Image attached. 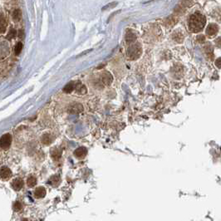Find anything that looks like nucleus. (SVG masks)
Returning a JSON list of instances; mask_svg holds the SVG:
<instances>
[{
	"label": "nucleus",
	"mask_w": 221,
	"mask_h": 221,
	"mask_svg": "<svg viewBox=\"0 0 221 221\" xmlns=\"http://www.w3.org/2000/svg\"><path fill=\"white\" fill-rule=\"evenodd\" d=\"M7 27V21L4 14L0 13V33H4L6 31Z\"/></svg>",
	"instance_id": "nucleus-8"
},
{
	"label": "nucleus",
	"mask_w": 221,
	"mask_h": 221,
	"mask_svg": "<svg viewBox=\"0 0 221 221\" xmlns=\"http://www.w3.org/2000/svg\"><path fill=\"white\" fill-rule=\"evenodd\" d=\"M11 185H12V188L14 189V190L19 191V190L22 189V188L23 187L24 182H23V180H22L21 178H16L13 180Z\"/></svg>",
	"instance_id": "nucleus-4"
},
{
	"label": "nucleus",
	"mask_w": 221,
	"mask_h": 221,
	"mask_svg": "<svg viewBox=\"0 0 221 221\" xmlns=\"http://www.w3.org/2000/svg\"><path fill=\"white\" fill-rule=\"evenodd\" d=\"M218 26L216 25V24H210V26H208L207 27V29H206V32H207V34H209V35H215L218 32Z\"/></svg>",
	"instance_id": "nucleus-9"
},
{
	"label": "nucleus",
	"mask_w": 221,
	"mask_h": 221,
	"mask_svg": "<svg viewBox=\"0 0 221 221\" xmlns=\"http://www.w3.org/2000/svg\"><path fill=\"white\" fill-rule=\"evenodd\" d=\"M27 185L28 187H33L37 185V179L34 176H29L27 180Z\"/></svg>",
	"instance_id": "nucleus-15"
},
{
	"label": "nucleus",
	"mask_w": 221,
	"mask_h": 221,
	"mask_svg": "<svg viewBox=\"0 0 221 221\" xmlns=\"http://www.w3.org/2000/svg\"><path fill=\"white\" fill-rule=\"evenodd\" d=\"M86 154H87V150L85 147H79L74 151V156L79 159L84 158L86 156Z\"/></svg>",
	"instance_id": "nucleus-5"
},
{
	"label": "nucleus",
	"mask_w": 221,
	"mask_h": 221,
	"mask_svg": "<svg viewBox=\"0 0 221 221\" xmlns=\"http://www.w3.org/2000/svg\"><path fill=\"white\" fill-rule=\"evenodd\" d=\"M12 17H13V19L14 22L20 21V19H21L22 18L21 10L20 9H15V10L13 11V13Z\"/></svg>",
	"instance_id": "nucleus-13"
},
{
	"label": "nucleus",
	"mask_w": 221,
	"mask_h": 221,
	"mask_svg": "<svg viewBox=\"0 0 221 221\" xmlns=\"http://www.w3.org/2000/svg\"><path fill=\"white\" fill-rule=\"evenodd\" d=\"M12 143V136L10 134H5L0 138V147L4 150L8 149Z\"/></svg>",
	"instance_id": "nucleus-2"
},
{
	"label": "nucleus",
	"mask_w": 221,
	"mask_h": 221,
	"mask_svg": "<svg viewBox=\"0 0 221 221\" xmlns=\"http://www.w3.org/2000/svg\"><path fill=\"white\" fill-rule=\"evenodd\" d=\"M74 87H75V83L72 82V81H71V82L67 83V84L64 86L63 92H66V93H70L71 92H72V90L74 89Z\"/></svg>",
	"instance_id": "nucleus-14"
},
{
	"label": "nucleus",
	"mask_w": 221,
	"mask_h": 221,
	"mask_svg": "<svg viewBox=\"0 0 221 221\" xmlns=\"http://www.w3.org/2000/svg\"><path fill=\"white\" fill-rule=\"evenodd\" d=\"M46 194H47L46 189L44 187H43V186L38 187L37 189H35V191H34V196L36 198H38V199H41V198L45 197Z\"/></svg>",
	"instance_id": "nucleus-6"
},
{
	"label": "nucleus",
	"mask_w": 221,
	"mask_h": 221,
	"mask_svg": "<svg viewBox=\"0 0 221 221\" xmlns=\"http://www.w3.org/2000/svg\"><path fill=\"white\" fill-rule=\"evenodd\" d=\"M13 209L14 211H19L22 209V205L19 201H15L13 205Z\"/></svg>",
	"instance_id": "nucleus-16"
},
{
	"label": "nucleus",
	"mask_w": 221,
	"mask_h": 221,
	"mask_svg": "<svg viewBox=\"0 0 221 221\" xmlns=\"http://www.w3.org/2000/svg\"><path fill=\"white\" fill-rule=\"evenodd\" d=\"M83 108L81 107V104H75V105H72L68 109V112L70 113H79L82 112Z\"/></svg>",
	"instance_id": "nucleus-7"
},
{
	"label": "nucleus",
	"mask_w": 221,
	"mask_h": 221,
	"mask_svg": "<svg viewBox=\"0 0 221 221\" xmlns=\"http://www.w3.org/2000/svg\"><path fill=\"white\" fill-rule=\"evenodd\" d=\"M17 35V31L15 29H11L10 32H8V36H7V38L8 39H13V38H15Z\"/></svg>",
	"instance_id": "nucleus-18"
},
{
	"label": "nucleus",
	"mask_w": 221,
	"mask_h": 221,
	"mask_svg": "<svg viewBox=\"0 0 221 221\" xmlns=\"http://www.w3.org/2000/svg\"><path fill=\"white\" fill-rule=\"evenodd\" d=\"M22 43H17V45L15 46V49H14L15 54L18 55L22 52Z\"/></svg>",
	"instance_id": "nucleus-17"
},
{
	"label": "nucleus",
	"mask_w": 221,
	"mask_h": 221,
	"mask_svg": "<svg viewBox=\"0 0 221 221\" xmlns=\"http://www.w3.org/2000/svg\"><path fill=\"white\" fill-rule=\"evenodd\" d=\"M18 37L20 38H23V37H24V31H23V30H20V31H19Z\"/></svg>",
	"instance_id": "nucleus-19"
},
{
	"label": "nucleus",
	"mask_w": 221,
	"mask_h": 221,
	"mask_svg": "<svg viewBox=\"0 0 221 221\" xmlns=\"http://www.w3.org/2000/svg\"><path fill=\"white\" fill-rule=\"evenodd\" d=\"M53 141V137L50 134H44L42 136V142L44 145H50Z\"/></svg>",
	"instance_id": "nucleus-11"
},
{
	"label": "nucleus",
	"mask_w": 221,
	"mask_h": 221,
	"mask_svg": "<svg viewBox=\"0 0 221 221\" xmlns=\"http://www.w3.org/2000/svg\"><path fill=\"white\" fill-rule=\"evenodd\" d=\"M205 25V18L201 13L192 14L189 19V30L193 32H200Z\"/></svg>",
	"instance_id": "nucleus-1"
},
{
	"label": "nucleus",
	"mask_w": 221,
	"mask_h": 221,
	"mask_svg": "<svg viewBox=\"0 0 221 221\" xmlns=\"http://www.w3.org/2000/svg\"><path fill=\"white\" fill-rule=\"evenodd\" d=\"M22 221H28L27 219H23V220H22Z\"/></svg>",
	"instance_id": "nucleus-20"
},
{
	"label": "nucleus",
	"mask_w": 221,
	"mask_h": 221,
	"mask_svg": "<svg viewBox=\"0 0 221 221\" xmlns=\"http://www.w3.org/2000/svg\"><path fill=\"white\" fill-rule=\"evenodd\" d=\"M51 156L53 157V159H54L55 161H57L62 156V151L60 150L59 148H53L51 151Z\"/></svg>",
	"instance_id": "nucleus-10"
},
{
	"label": "nucleus",
	"mask_w": 221,
	"mask_h": 221,
	"mask_svg": "<svg viewBox=\"0 0 221 221\" xmlns=\"http://www.w3.org/2000/svg\"><path fill=\"white\" fill-rule=\"evenodd\" d=\"M12 175V171L9 168L6 167V166H3L0 169V178L4 180H7L10 178Z\"/></svg>",
	"instance_id": "nucleus-3"
},
{
	"label": "nucleus",
	"mask_w": 221,
	"mask_h": 221,
	"mask_svg": "<svg viewBox=\"0 0 221 221\" xmlns=\"http://www.w3.org/2000/svg\"><path fill=\"white\" fill-rule=\"evenodd\" d=\"M61 182V178L58 175H54L53 176H52L50 180H49V183L51 184L53 186H58V185Z\"/></svg>",
	"instance_id": "nucleus-12"
}]
</instances>
